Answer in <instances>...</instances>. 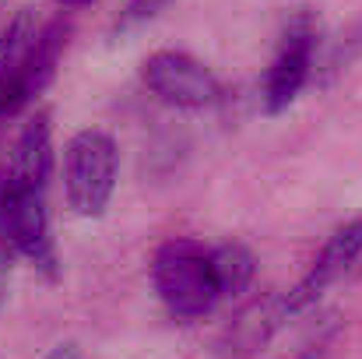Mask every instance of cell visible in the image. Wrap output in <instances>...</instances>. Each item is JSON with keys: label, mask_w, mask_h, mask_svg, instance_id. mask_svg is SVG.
Instances as JSON below:
<instances>
[{"label": "cell", "mask_w": 362, "mask_h": 359, "mask_svg": "<svg viewBox=\"0 0 362 359\" xmlns=\"http://www.w3.org/2000/svg\"><path fill=\"white\" fill-rule=\"evenodd\" d=\"M155 289L165 303V310L180 321L204 317L218 300V282L211 268V250L197 239H169L158 246L151 264Z\"/></svg>", "instance_id": "6da1fadb"}, {"label": "cell", "mask_w": 362, "mask_h": 359, "mask_svg": "<svg viewBox=\"0 0 362 359\" xmlns=\"http://www.w3.org/2000/svg\"><path fill=\"white\" fill-rule=\"evenodd\" d=\"M117 141L106 130H78L64 152L67 201L81 219H99L117 190Z\"/></svg>", "instance_id": "7a4b0ae2"}, {"label": "cell", "mask_w": 362, "mask_h": 359, "mask_svg": "<svg viewBox=\"0 0 362 359\" xmlns=\"http://www.w3.org/2000/svg\"><path fill=\"white\" fill-rule=\"evenodd\" d=\"M0 246L28 257L46 275H57V250L49 237L46 190H28L0 176Z\"/></svg>", "instance_id": "3957f363"}, {"label": "cell", "mask_w": 362, "mask_h": 359, "mask_svg": "<svg viewBox=\"0 0 362 359\" xmlns=\"http://www.w3.org/2000/svg\"><path fill=\"white\" fill-rule=\"evenodd\" d=\"M317 35H320V25H317V18L306 7L296 11L285 21L278 53H274V60L267 67V78H264V110L271 117L285 113L299 99L303 85L310 81L313 53H317Z\"/></svg>", "instance_id": "277c9868"}, {"label": "cell", "mask_w": 362, "mask_h": 359, "mask_svg": "<svg viewBox=\"0 0 362 359\" xmlns=\"http://www.w3.org/2000/svg\"><path fill=\"white\" fill-rule=\"evenodd\" d=\"M141 78L151 96L176 110H211L222 99V85L211 67L183 50H158L141 64Z\"/></svg>", "instance_id": "5b68a950"}, {"label": "cell", "mask_w": 362, "mask_h": 359, "mask_svg": "<svg viewBox=\"0 0 362 359\" xmlns=\"http://www.w3.org/2000/svg\"><path fill=\"white\" fill-rule=\"evenodd\" d=\"M71 39V18H53L28 46V53L21 57V64L4 78L0 85V117H18L25 106L35 103V96L57 78L60 57L67 50Z\"/></svg>", "instance_id": "8992f818"}, {"label": "cell", "mask_w": 362, "mask_h": 359, "mask_svg": "<svg viewBox=\"0 0 362 359\" xmlns=\"http://www.w3.org/2000/svg\"><path fill=\"white\" fill-rule=\"evenodd\" d=\"M359 253H362V219H356V222H345L341 229L331 233V239L324 243V250L317 253V261L310 264V271L299 278V285L281 296L285 310L299 314V310L313 307L327 292V285H334L359 261Z\"/></svg>", "instance_id": "52a82bcc"}, {"label": "cell", "mask_w": 362, "mask_h": 359, "mask_svg": "<svg viewBox=\"0 0 362 359\" xmlns=\"http://www.w3.org/2000/svg\"><path fill=\"white\" fill-rule=\"evenodd\" d=\"M49 173H53V127H49V113H35L21 127L0 176L28 190H46Z\"/></svg>", "instance_id": "ba28073f"}, {"label": "cell", "mask_w": 362, "mask_h": 359, "mask_svg": "<svg viewBox=\"0 0 362 359\" xmlns=\"http://www.w3.org/2000/svg\"><path fill=\"white\" fill-rule=\"evenodd\" d=\"M288 310H285V300L281 296H264V300H253L250 307H243L240 317L229 324V331L222 335V356L226 359H250L264 342L267 335L278 328V321H285Z\"/></svg>", "instance_id": "9c48e42d"}, {"label": "cell", "mask_w": 362, "mask_h": 359, "mask_svg": "<svg viewBox=\"0 0 362 359\" xmlns=\"http://www.w3.org/2000/svg\"><path fill=\"white\" fill-rule=\"evenodd\" d=\"M211 268H215V282L222 296H240L246 292V285L253 282L257 261L243 243H222L211 250Z\"/></svg>", "instance_id": "30bf717a"}, {"label": "cell", "mask_w": 362, "mask_h": 359, "mask_svg": "<svg viewBox=\"0 0 362 359\" xmlns=\"http://www.w3.org/2000/svg\"><path fill=\"white\" fill-rule=\"evenodd\" d=\"M169 4H173V0H127L120 21H117V35H127V32H134V28L148 25V21H151V18H158Z\"/></svg>", "instance_id": "8fae6325"}, {"label": "cell", "mask_w": 362, "mask_h": 359, "mask_svg": "<svg viewBox=\"0 0 362 359\" xmlns=\"http://www.w3.org/2000/svg\"><path fill=\"white\" fill-rule=\"evenodd\" d=\"M46 359H78V346H74V342H67V346H57V349H53V353H49Z\"/></svg>", "instance_id": "7c38bea8"}, {"label": "cell", "mask_w": 362, "mask_h": 359, "mask_svg": "<svg viewBox=\"0 0 362 359\" xmlns=\"http://www.w3.org/2000/svg\"><path fill=\"white\" fill-rule=\"evenodd\" d=\"M4 275H7V250L0 246V296H4Z\"/></svg>", "instance_id": "4fadbf2b"}, {"label": "cell", "mask_w": 362, "mask_h": 359, "mask_svg": "<svg viewBox=\"0 0 362 359\" xmlns=\"http://www.w3.org/2000/svg\"><path fill=\"white\" fill-rule=\"evenodd\" d=\"M71 4H85V0H71Z\"/></svg>", "instance_id": "5bb4252c"}]
</instances>
